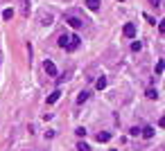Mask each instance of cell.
<instances>
[{"label":"cell","instance_id":"11","mask_svg":"<svg viewBox=\"0 0 165 151\" xmlns=\"http://www.w3.org/2000/svg\"><path fill=\"white\" fill-rule=\"evenodd\" d=\"M145 97H147V99H158V90H154V88H149V90L145 92Z\"/></svg>","mask_w":165,"mask_h":151},{"label":"cell","instance_id":"15","mask_svg":"<svg viewBox=\"0 0 165 151\" xmlns=\"http://www.w3.org/2000/svg\"><path fill=\"white\" fill-rule=\"evenodd\" d=\"M77 151H90V147H88L86 142H79V144H77Z\"/></svg>","mask_w":165,"mask_h":151},{"label":"cell","instance_id":"1","mask_svg":"<svg viewBox=\"0 0 165 151\" xmlns=\"http://www.w3.org/2000/svg\"><path fill=\"white\" fill-rule=\"evenodd\" d=\"M79 41H82V38H79L77 34H61L57 43H59V48H64V50H68V52H72V50H77V48H79Z\"/></svg>","mask_w":165,"mask_h":151},{"label":"cell","instance_id":"22","mask_svg":"<svg viewBox=\"0 0 165 151\" xmlns=\"http://www.w3.org/2000/svg\"><path fill=\"white\" fill-rule=\"evenodd\" d=\"M120 2H124V0H120Z\"/></svg>","mask_w":165,"mask_h":151},{"label":"cell","instance_id":"10","mask_svg":"<svg viewBox=\"0 0 165 151\" xmlns=\"http://www.w3.org/2000/svg\"><path fill=\"white\" fill-rule=\"evenodd\" d=\"M38 18H41V25H52V16H45V14H41V16H38Z\"/></svg>","mask_w":165,"mask_h":151},{"label":"cell","instance_id":"5","mask_svg":"<svg viewBox=\"0 0 165 151\" xmlns=\"http://www.w3.org/2000/svg\"><path fill=\"white\" fill-rule=\"evenodd\" d=\"M140 135H143L145 140H149V138H154V129H152V126H145V129H140Z\"/></svg>","mask_w":165,"mask_h":151},{"label":"cell","instance_id":"6","mask_svg":"<svg viewBox=\"0 0 165 151\" xmlns=\"http://www.w3.org/2000/svg\"><path fill=\"white\" fill-rule=\"evenodd\" d=\"M59 97H61V90H59V88H57L54 92H50V95H48V104H54L57 99H59Z\"/></svg>","mask_w":165,"mask_h":151},{"label":"cell","instance_id":"13","mask_svg":"<svg viewBox=\"0 0 165 151\" xmlns=\"http://www.w3.org/2000/svg\"><path fill=\"white\" fill-rule=\"evenodd\" d=\"M20 5H23V14H30V0H20Z\"/></svg>","mask_w":165,"mask_h":151},{"label":"cell","instance_id":"21","mask_svg":"<svg viewBox=\"0 0 165 151\" xmlns=\"http://www.w3.org/2000/svg\"><path fill=\"white\" fill-rule=\"evenodd\" d=\"M109 151H118V149H109Z\"/></svg>","mask_w":165,"mask_h":151},{"label":"cell","instance_id":"16","mask_svg":"<svg viewBox=\"0 0 165 151\" xmlns=\"http://www.w3.org/2000/svg\"><path fill=\"white\" fill-rule=\"evenodd\" d=\"M140 48H143V43H140V41H134V43H131V50H134V52H138Z\"/></svg>","mask_w":165,"mask_h":151},{"label":"cell","instance_id":"12","mask_svg":"<svg viewBox=\"0 0 165 151\" xmlns=\"http://www.w3.org/2000/svg\"><path fill=\"white\" fill-rule=\"evenodd\" d=\"M95 86H97V90H104V88H106V79H104V77H100L97 81H95Z\"/></svg>","mask_w":165,"mask_h":151},{"label":"cell","instance_id":"18","mask_svg":"<svg viewBox=\"0 0 165 151\" xmlns=\"http://www.w3.org/2000/svg\"><path fill=\"white\" fill-rule=\"evenodd\" d=\"M156 74H163V61L156 63Z\"/></svg>","mask_w":165,"mask_h":151},{"label":"cell","instance_id":"3","mask_svg":"<svg viewBox=\"0 0 165 151\" xmlns=\"http://www.w3.org/2000/svg\"><path fill=\"white\" fill-rule=\"evenodd\" d=\"M122 34H124V36H129V38H134L136 36V25H134V23H127V25L122 27Z\"/></svg>","mask_w":165,"mask_h":151},{"label":"cell","instance_id":"9","mask_svg":"<svg viewBox=\"0 0 165 151\" xmlns=\"http://www.w3.org/2000/svg\"><path fill=\"white\" fill-rule=\"evenodd\" d=\"M88 97H90V92H88V90L79 92V97H77V104H84V102H88Z\"/></svg>","mask_w":165,"mask_h":151},{"label":"cell","instance_id":"19","mask_svg":"<svg viewBox=\"0 0 165 151\" xmlns=\"http://www.w3.org/2000/svg\"><path fill=\"white\" fill-rule=\"evenodd\" d=\"M129 133H131V135H140V129H138V126H134V129L129 131Z\"/></svg>","mask_w":165,"mask_h":151},{"label":"cell","instance_id":"20","mask_svg":"<svg viewBox=\"0 0 165 151\" xmlns=\"http://www.w3.org/2000/svg\"><path fill=\"white\" fill-rule=\"evenodd\" d=\"M149 2L154 5V7H161V2H163V0H149Z\"/></svg>","mask_w":165,"mask_h":151},{"label":"cell","instance_id":"14","mask_svg":"<svg viewBox=\"0 0 165 151\" xmlns=\"http://www.w3.org/2000/svg\"><path fill=\"white\" fill-rule=\"evenodd\" d=\"M11 16H14V9H5V11H2V18H5V20H9Z\"/></svg>","mask_w":165,"mask_h":151},{"label":"cell","instance_id":"2","mask_svg":"<svg viewBox=\"0 0 165 151\" xmlns=\"http://www.w3.org/2000/svg\"><path fill=\"white\" fill-rule=\"evenodd\" d=\"M43 70L48 72V77H57V66H54V63L50 61V59H48V61L43 63Z\"/></svg>","mask_w":165,"mask_h":151},{"label":"cell","instance_id":"4","mask_svg":"<svg viewBox=\"0 0 165 151\" xmlns=\"http://www.w3.org/2000/svg\"><path fill=\"white\" fill-rule=\"evenodd\" d=\"M68 25L72 27V30H79V27H84V20H79V18H75V16H70V18L66 20Z\"/></svg>","mask_w":165,"mask_h":151},{"label":"cell","instance_id":"8","mask_svg":"<svg viewBox=\"0 0 165 151\" xmlns=\"http://www.w3.org/2000/svg\"><path fill=\"white\" fill-rule=\"evenodd\" d=\"M111 140V133L104 131V133H97V142H109Z\"/></svg>","mask_w":165,"mask_h":151},{"label":"cell","instance_id":"17","mask_svg":"<svg viewBox=\"0 0 165 151\" xmlns=\"http://www.w3.org/2000/svg\"><path fill=\"white\" fill-rule=\"evenodd\" d=\"M75 133H77V135H79V138H84V135H86V129H84V126H79V129H77Z\"/></svg>","mask_w":165,"mask_h":151},{"label":"cell","instance_id":"7","mask_svg":"<svg viewBox=\"0 0 165 151\" xmlns=\"http://www.w3.org/2000/svg\"><path fill=\"white\" fill-rule=\"evenodd\" d=\"M86 7H88L90 11H97V9H100V0H86Z\"/></svg>","mask_w":165,"mask_h":151}]
</instances>
